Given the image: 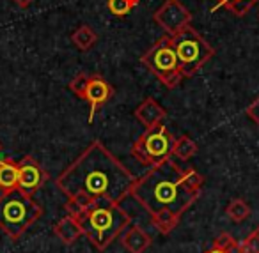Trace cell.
<instances>
[{
    "mask_svg": "<svg viewBox=\"0 0 259 253\" xmlns=\"http://www.w3.org/2000/svg\"><path fill=\"white\" fill-rule=\"evenodd\" d=\"M71 43L78 48L80 52H89L94 44L98 43V34L94 32L93 27L89 25H80L78 29L73 30L71 34Z\"/></svg>",
    "mask_w": 259,
    "mask_h": 253,
    "instance_id": "cell-16",
    "label": "cell"
},
{
    "mask_svg": "<svg viewBox=\"0 0 259 253\" xmlns=\"http://www.w3.org/2000/svg\"><path fill=\"white\" fill-rule=\"evenodd\" d=\"M135 175L101 142H93L55 179V186L66 195V211L78 216L98 202L119 204L128 196Z\"/></svg>",
    "mask_w": 259,
    "mask_h": 253,
    "instance_id": "cell-1",
    "label": "cell"
},
{
    "mask_svg": "<svg viewBox=\"0 0 259 253\" xmlns=\"http://www.w3.org/2000/svg\"><path fill=\"white\" fill-rule=\"evenodd\" d=\"M240 253H259V227L254 228L241 242H238Z\"/></svg>",
    "mask_w": 259,
    "mask_h": 253,
    "instance_id": "cell-21",
    "label": "cell"
},
{
    "mask_svg": "<svg viewBox=\"0 0 259 253\" xmlns=\"http://www.w3.org/2000/svg\"><path fill=\"white\" fill-rule=\"evenodd\" d=\"M89 75H85V73H78V75L75 76V78L69 82L68 89L71 90L75 96H78L80 99H83L85 97V90H87V85H89Z\"/></svg>",
    "mask_w": 259,
    "mask_h": 253,
    "instance_id": "cell-22",
    "label": "cell"
},
{
    "mask_svg": "<svg viewBox=\"0 0 259 253\" xmlns=\"http://www.w3.org/2000/svg\"><path fill=\"white\" fill-rule=\"evenodd\" d=\"M141 62L167 89H176L181 83V80H183L180 61L176 57V52L172 48L169 34L158 37L155 41V44L141 57Z\"/></svg>",
    "mask_w": 259,
    "mask_h": 253,
    "instance_id": "cell-6",
    "label": "cell"
},
{
    "mask_svg": "<svg viewBox=\"0 0 259 253\" xmlns=\"http://www.w3.org/2000/svg\"><path fill=\"white\" fill-rule=\"evenodd\" d=\"M204 177L195 168H181L172 158L149 167L135 182L126 198H132L149 218L160 209L183 216L201 195Z\"/></svg>",
    "mask_w": 259,
    "mask_h": 253,
    "instance_id": "cell-2",
    "label": "cell"
},
{
    "mask_svg": "<svg viewBox=\"0 0 259 253\" xmlns=\"http://www.w3.org/2000/svg\"><path fill=\"white\" fill-rule=\"evenodd\" d=\"M41 214L43 207L34 196L23 195L18 189L0 195V228L13 241H18L39 220Z\"/></svg>",
    "mask_w": 259,
    "mask_h": 253,
    "instance_id": "cell-4",
    "label": "cell"
},
{
    "mask_svg": "<svg viewBox=\"0 0 259 253\" xmlns=\"http://www.w3.org/2000/svg\"><path fill=\"white\" fill-rule=\"evenodd\" d=\"M250 213H252L250 206H248L243 198H233L226 207L227 218H229V220H233V221H236V223L245 221L248 216H250Z\"/></svg>",
    "mask_w": 259,
    "mask_h": 253,
    "instance_id": "cell-19",
    "label": "cell"
},
{
    "mask_svg": "<svg viewBox=\"0 0 259 253\" xmlns=\"http://www.w3.org/2000/svg\"><path fill=\"white\" fill-rule=\"evenodd\" d=\"M259 0H215V6H213V11L219 8H224L231 13V15L238 16H245L255 4H257Z\"/></svg>",
    "mask_w": 259,
    "mask_h": 253,
    "instance_id": "cell-17",
    "label": "cell"
},
{
    "mask_svg": "<svg viewBox=\"0 0 259 253\" xmlns=\"http://www.w3.org/2000/svg\"><path fill=\"white\" fill-rule=\"evenodd\" d=\"M0 160H2V156H0Z\"/></svg>",
    "mask_w": 259,
    "mask_h": 253,
    "instance_id": "cell-28",
    "label": "cell"
},
{
    "mask_svg": "<svg viewBox=\"0 0 259 253\" xmlns=\"http://www.w3.org/2000/svg\"><path fill=\"white\" fill-rule=\"evenodd\" d=\"M174 136L163 124L144 129L137 142L132 147V156L144 167H153L160 161L172 156Z\"/></svg>",
    "mask_w": 259,
    "mask_h": 253,
    "instance_id": "cell-7",
    "label": "cell"
},
{
    "mask_svg": "<svg viewBox=\"0 0 259 253\" xmlns=\"http://www.w3.org/2000/svg\"><path fill=\"white\" fill-rule=\"evenodd\" d=\"M121 242L128 253H144L151 246V235L137 225H128L121 234Z\"/></svg>",
    "mask_w": 259,
    "mask_h": 253,
    "instance_id": "cell-12",
    "label": "cell"
},
{
    "mask_svg": "<svg viewBox=\"0 0 259 253\" xmlns=\"http://www.w3.org/2000/svg\"><path fill=\"white\" fill-rule=\"evenodd\" d=\"M134 115H135V119H137V121L141 122L146 129H148V128H153V126H156V124H162V121L165 119L167 112L156 99H153V97H146V99L142 101L137 108H135Z\"/></svg>",
    "mask_w": 259,
    "mask_h": 253,
    "instance_id": "cell-11",
    "label": "cell"
},
{
    "mask_svg": "<svg viewBox=\"0 0 259 253\" xmlns=\"http://www.w3.org/2000/svg\"><path fill=\"white\" fill-rule=\"evenodd\" d=\"M245 114H247V117L250 119L254 124L259 126V97L257 99H254L250 105L247 107V110H245Z\"/></svg>",
    "mask_w": 259,
    "mask_h": 253,
    "instance_id": "cell-24",
    "label": "cell"
},
{
    "mask_svg": "<svg viewBox=\"0 0 259 253\" xmlns=\"http://www.w3.org/2000/svg\"><path fill=\"white\" fill-rule=\"evenodd\" d=\"M18 188V167L9 158L0 160V191L9 193Z\"/></svg>",
    "mask_w": 259,
    "mask_h": 253,
    "instance_id": "cell-14",
    "label": "cell"
},
{
    "mask_svg": "<svg viewBox=\"0 0 259 253\" xmlns=\"http://www.w3.org/2000/svg\"><path fill=\"white\" fill-rule=\"evenodd\" d=\"M76 218L80 223L82 234L91 241V244L98 249H107L112 242L124 232L132 218L119 204L98 202L89 209L82 211Z\"/></svg>",
    "mask_w": 259,
    "mask_h": 253,
    "instance_id": "cell-3",
    "label": "cell"
},
{
    "mask_svg": "<svg viewBox=\"0 0 259 253\" xmlns=\"http://www.w3.org/2000/svg\"><path fill=\"white\" fill-rule=\"evenodd\" d=\"M213 246H215V248H220V249H227V251H240V249H238V241L229 234V232H222L219 237H215Z\"/></svg>",
    "mask_w": 259,
    "mask_h": 253,
    "instance_id": "cell-23",
    "label": "cell"
},
{
    "mask_svg": "<svg viewBox=\"0 0 259 253\" xmlns=\"http://www.w3.org/2000/svg\"><path fill=\"white\" fill-rule=\"evenodd\" d=\"M197 154V143L187 135H181L180 138H174L172 145V156H176L178 160L187 161L190 158H194Z\"/></svg>",
    "mask_w": 259,
    "mask_h": 253,
    "instance_id": "cell-18",
    "label": "cell"
},
{
    "mask_svg": "<svg viewBox=\"0 0 259 253\" xmlns=\"http://www.w3.org/2000/svg\"><path fill=\"white\" fill-rule=\"evenodd\" d=\"M170 43L180 61L183 78H192L215 55V48L197 32L192 25L170 36Z\"/></svg>",
    "mask_w": 259,
    "mask_h": 253,
    "instance_id": "cell-5",
    "label": "cell"
},
{
    "mask_svg": "<svg viewBox=\"0 0 259 253\" xmlns=\"http://www.w3.org/2000/svg\"><path fill=\"white\" fill-rule=\"evenodd\" d=\"M18 167V191L23 195L34 196V193L45 184L48 179V174L43 170L39 163L32 156H25L16 163Z\"/></svg>",
    "mask_w": 259,
    "mask_h": 253,
    "instance_id": "cell-9",
    "label": "cell"
},
{
    "mask_svg": "<svg viewBox=\"0 0 259 253\" xmlns=\"http://www.w3.org/2000/svg\"><path fill=\"white\" fill-rule=\"evenodd\" d=\"M13 2H15V4L18 6V8H22V9H27V8H29L30 4H32L34 0H13Z\"/></svg>",
    "mask_w": 259,
    "mask_h": 253,
    "instance_id": "cell-25",
    "label": "cell"
},
{
    "mask_svg": "<svg viewBox=\"0 0 259 253\" xmlns=\"http://www.w3.org/2000/svg\"><path fill=\"white\" fill-rule=\"evenodd\" d=\"M149 220H151V223L155 225V228L160 232V234L167 235L178 227V223H180L181 218L178 216L176 213H172L170 209H160L158 213L153 214Z\"/></svg>",
    "mask_w": 259,
    "mask_h": 253,
    "instance_id": "cell-15",
    "label": "cell"
},
{
    "mask_svg": "<svg viewBox=\"0 0 259 253\" xmlns=\"http://www.w3.org/2000/svg\"><path fill=\"white\" fill-rule=\"evenodd\" d=\"M204 253H240V251H227V249H220V248H215V246H213L211 249H208V251H204Z\"/></svg>",
    "mask_w": 259,
    "mask_h": 253,
    "instance_id": "cell-26",
    "label": "cell"
},
{
    "mask_svg": "<svg viewBox=\"0 0 259 253\" xmlns=\"http://www.w3.org/2000/svg\"><path fill=\"white\" fill-rule=\"evenodd\" d=\"M141 0H107V8L115 18H124L134 11Z\"/></svg>",
    "mask_w": 259,
    "mask_h": 253,
    "instance_id": "cell-20",
    "label": "cell"
},
{
    "mask_svg": "<svg viewBox=\"0 0 259 253\" xmlns=\"http://www.w3.org/2000/svg\"><path fill=\"white\" fill-rule=\"evenodd\" d=\"M153 22L165 30V34L174 36L181 29L192 23V13L181 4L180 0H167L160 9H156L153 15Z\"/></svg>",
    "mask_w": 259,
    "mask_h": 253,
    "instance_id": "cell-8",
    "label": "cell"
},
{
    "mask_svg": "<svg viewBox=\"0 0 259 253\" xmlns=\"http://www.w3.org/2000/svg\"><path fill=\"white\" fill-rule=\"evenodd\" d=\"M112 96H114V87H112L105 78H101L100 75H91L89 85H87V90H85V97H83V101H87L91 107L89 122L94 121L96 112L100 110Z\"/></svg>",
    "mask_w": 259,
    "mask_h": 253,
    "instance_id": "cell-10",
    "label": "cell"
},
{
    "mask_svg": "<svg viewBox=\"0 0 259 253\" xmlns=\"http://www.w3.org/2000/svg\"><path fill=\"white\" fill-rule=\"evenodd\" d=\"M54 232L59 237V241H62L66 246H71L73 242L78 241L80 235H83L82 228H80V223L76 221V218L71 216V214H66L64 218H61V220L55 223Z\"/></svg>",
    "mask_w": 259,
    "mask_h": 253,
    "instance_id": "cell-13",
    "label": "cell"
},
{
    "mask_svg": "<svg viewBox=\"0 0 259 253\" xmlns=\"http://www.w3.org/2000/svg\"><path fill=\"white\" fill-rule=\"evenodd\" d=\"M0 153H2V145H0Z\"/></svg>",
    "mask_w": 259,
    "mask_h": 253,
    "instance_id": "cell-27",
    "label": "cell"
}]
</instances>
